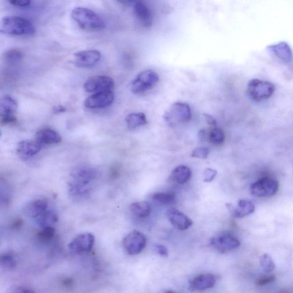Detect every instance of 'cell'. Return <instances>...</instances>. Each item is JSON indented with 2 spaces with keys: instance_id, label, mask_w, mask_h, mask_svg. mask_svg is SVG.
<instances>
[{
  "instance_id": "cell-1",
  "label": "cell",
  "mask_w": 293,
  "mask_h": 293,
  "mask_svg": "<svg viewBox=\"0 0 293 293\" xmlns=\"http://www.w3.org/2000/svg\"><path fill=\"white\" fill-rule=\"evenodd\" d=\"M96 175V171L91 167L81 166L74 169L68 181L69 196L75 200L87 197L92 191Z\"/></svg>"
},
{
  "instance_id": "cell-2",
  "label": "cell",
  "mask_w": 293,
  "mask_h": 293,
  "mask_svg": "<svg viewBox=\"0 0 293 293\" xmlns=\"http://www.w3.org/2000/svg\"><path fill=\"white\" fill-rule=\"evenodd\" d=\"M72 18L82 30L90 32L102 31L106 24L96 12L85 7H76L71 13Z\"/></svg>"
},
{
  "instance_id": "cell-3",
  "label": "cell",
  "mask_w": 293,
  "mask_h": 293,
  "mask_svg": "<svg viewBox=\"0 0 293 293\" xmlns=\"http://www.w3.org/2000/svg\"><path fill=\"white\" fill-rule=\"evenodd\" d=\"M0 31L4 34L18 36H31L36 34L35 27L30 21L13 16L2 19Z\"/></svg>"
},
{
  "instance_id": "cell-4",
  "label": "cell",
  "mask_w": 293,
  "mask_h": 293,
  "mask_svg": "<svg viewBox=\"0 0 293 293\" xmlns=\"http://www.w3.org/2000/svg\"><path fill=\"white\" fill-rule=\"evenodd\" d=\"M275 86L271 82L259 79H253L249 82L247 91L253 101L261 102L267 100L273 95Z\"/></svg>"
},
{
  "instance_id": "cell-5",
  "label": "cell",
  "mask_w": 293,
  "mask_h": 293,
  "mask_svg": "<svg viewBox=\"0 0 293 293\" xmlns=\"http://www.w3.org/2000/svg\"><path fill=\"white\" fill-rule=\"evenodd\" d=\"M191 118L190 107L183 102H176L172 104L164 115L165 121L171 125L187 123Z\"/></svg>"
},
{
  "instance_id": "cell-6",
  "label": "cell",
  "mask_w": 293,
  "mask_h": 293,
  "mask_svg": "<svg viewBox=\"0 0 293 293\" xmlns=\"http://www.w3.org/2000/svg\"><path fill=\"white\" fill-rule=\"evenodd\" d=\"M277 180L269 177L255 181L250 188L251 195L256 198H268L274 196L279 189Z\"/></svg>"
},
{
  "instance_id": "cell-7",
  "label": "cell",
  "mask_w": 293,
  "mask_h": 293,
  "mask_svg": "<svg viewBox=\"0 0 293 293\" xmlns=\"http://www.w3.org/2000/svg\"><path fill=\"white\" fill-rule=\"evenodd\" d=\"M159 77L152 70L140 72L132 82L131 89L135 93H142L154 87L158 84Z\"/></svg>"
},
{
  "instance_id": "cell-8",
  "label": "cell",
  "mask_w": 293,
  "mask_h": 293,
  "mask_svg": "<svg viewBox=\"0 0 293 293\" xmlns=\"http://www.w3.org/2000/svg\"><path fill=\"white\" fill-rule=\"evenodd\" d=\"M146 245L145 236L137 230L133 231L123 239V247L130 255H138L142 252Z\"/></svg>"
},
{
  "instance_id": "cell-9",
  "label": "cell",
  "mask_w": 293,
  "mask_h": 293,
  "mask_svg": "<svg viewBox=\"0 0 293 293\" xmlns=\"http://www.w3.org/2000/svg\"><path fill=\"white\" fill-rule=\"evenodd\" d=\"M95 242L94 235L89 233L78 235L68 245V249L73 254L88 253L91 250Z\"/></svg>"
},
{
  "instance_id": "cell-10",
  "label": "cell",
  "mask_w": 293,
  "mask_h": 293,
  "mask_svg": "<svg viewBox=\"0 0 293 293\" xmlns=\"http://www.w3.org/2000/svg\"><path fill=\"white\" fill-rule=\"evenodd\" d=\"M210 245L219 253L225 254L238 248L240 242L233 235L224 234L212 238Z\"/></svg>"
},
{
  "instance_id": "cell-11",
  "label": "cell",
  "mask_w": 293,
  "mask_h": 293,
  "mask_svg": "<svg viewBox=\"0 0 293 293\" xmlns=\"http://www.w3.org/2000/svg\"><path fill=\"white\" fill-rule=\"evenodd\" d=\"M114 99L112 90L96 92L85 99L84 106L90 109H104L112 105Z\"/></svg>"
},
{
  "instance_id": "cell-12",
  "label": "cell",
  "mask_w": 293,
  "mask_h": 293,
  "mask_svg": "<svg viewBox=\"0 0 293 293\" xmlns=\"http://www.w3.org/2000/svg\"><path fill=\"white\" fill-rule=\"evenodd\" d=\"M114 81L112 78L107 76H94L88 78L84 85L86 92H99L112 90Z\"/></svg>"
},
{
  "instance_id": "cell-13",
  "label": "cell",
  "mask_w": 293,
  "mask_h": 293,
  "mask_svg": "<svg viewBox=\"0 0 293 293\" xmlns=\"http://www.w3.org/2000/svg\"><path fill=\"white\" fill-rule=\"evenodd\" d=\"M101 52L94 49L78 51L74 54V63L77 67H92L101 60Z\"/></svg>"
},
{
  "instance_id": "cell-14",
  "label": "cell",
  "mask_w": 293,
  "mask_h": 293,
  "mask_svg": "<svg viewBox=\"0 0 293 293\" xmlns=\"http://www.w3.org/2000/svg\"><path fill=\"white\" fill-rule=\"evenodd\" d=\"M166 216L171 224L179 230H186L193 224L190 218L176 209H168L166 212Z\"/></svg>"
},
{
  "instance_id": "cell-15",
  "label": "cell",
  "mask_w": 293,
  "mask_h": 293,
  "mask_svg": "<svg viewBox=\"0 0 293 293\" xmlns=\"http://www.w3.org/2000/svg\"><path fill=\"white\" fill-rule=\"evenodd\" d=\"M41 149V145L38 142L24 140L18 143L17 152L20 159L26 161L38 154Z\"/></svg>"
},
{
  "instance_id": "cell-16",
  "label": "cell",
  "mask_w": 293,
  "mask_h": 293,
  "mask_svg": "<svg viewBox=\"0 0 293 293\" xmlns=\"http://www.w3.org/2000/svg\"><path fill=\"white\" fill-rule=\"evenodd\" d=\"M134 10L136 17L143 27L150 28L152 26L153 16L150 8L145 3L138 0L135 3Z\"/></svg>"
},
{
  "instance_id": "cell-17",
  "label": "cell",
  "mask_w": 293,
  "mask_h": 293,
  "mask_svg": "<svg viewBox=\"0 0 293 293\" xmlns=\"http://www.w3.org/2000/svg\"><path fill=\"white\" fill-rule=\"evenodd\" d=\"M216 282L217 278L213 274H201L191 280L189 289L193 291H204L213 287Z\"/></svg>"
},
{
  "instance_id": "cell-18",
  "label": "cell",
  "mask_w": 293,
  "mask_h": 293,
  "mask_svg": "<svg viewBox=\"0 0 293 293\" xmlns=\"http://www.w3.org/2000/svg\"><path fill=\"white\" fill-rule=\"evenodd\" d=\"M229 212L232 215L237 218H242L250 215L255 211V205L252 202L246 200H239L237 207H234L232 204H227Z\"/></svg>"
},
{
  "instance_id": "cell-19",
  "label": "cell",
  "mask_w": 293,
  "mask_h": 293,
  "mask_svg": "<svg viewBox=\"0 0 293 293\" xmlns=\"http://www.w3.org/2000/svg\"><path fill=\"white\" fill-rule=\"evenodd\" d=\"M48 209V202L46 200L39 199L29 202L23 209L26 216L36 218Z\"/></svg>"
},
{
  "instance_id": "cell-20",
  "label": "cell",
  "mask_w": 293,
  "mask_h": 293,
  "mask_svg": "<svg viewBox=\"0 0 293 293\" xmlns=\"http://www.w3.org/2000/svg\"><path fill=\"white\" fill-rule=\"evenodd\" d=\"M270 51L284 64L291 63L293 61V53L291 49L285 42H280L269 47Z\"/></svg>"
},
{
  "instance_id": "cell-21",
  "label": "cell",
  "mask_w": 293,
  "mask_h": 293,
  "mask_svg": "<svg viewBox=\"0 0 293 293\" xmlns=\"http://www.w3.org/2000/svg\"><path fill=\"white\" fill-rule=\"evenodd\" d=\"M61 137L58 133L51 129H44L38 132L35 140L41 146L43 144H55L61 142Z\"/></svg>"
},
{
  "instance_id": "cell-22",
  "label": "cell",
  "mask_w": 293,
  "mask_h": 293,
  "mask_svg": "<svg viewBox=\"0 0 293 293\" xmlns=\"http://www.w3.org/2000/svg\"><path fill=\"white\" fill-rule=\"evenodd\" d=\"M17 109L18 103L14 97L9 95L4 96L0 102V117L15 116Z\"/></svg>"
},
{
  "instance_id": "cell-23",
  "label": "cell",
  "mask_w": 293,
  "mask_h": 293,
  "mask_svg": "<svg viewBox=\"0 0 293 293\" xmlns=\"http://www.w3.org/2000/svg\"><path fill=\"white\" fill-rule=\"evenodd\" d=\"M191 175L190 168L185 166H179L172 171L170 177L174 182L183 184L191 179Z\"/></svg>"
},
{
  "instance_id": "cell-24",
  "label": "cell",
  "mask_w": 293,
  "mask_h": 293,
  "mask_svg": "<svg viewBox=\"0 0 293 293\" xmlns=\"http://www.w3.org/2000/svg\"><path fill=\"white\" fill-rule=\"evenodd\" d=\"M58 216L53 210H47L41 216L36 218V224L40 228L52 226L58 221Z\"/></svg>"
},
{
  "instance_id": "cell-25",
  "label": "cell",
  "mask_w": 293,
  "mask_h": 293,
  "mask_svg": "<svg viewBox=\"0 0 293 293\" xmlns=\"http://www.w3.org/2000/svg\"><path fill=\"white\" fill-rule=\"evenodd\" d=\"M130 211L136 217L144 218L150 216L152 209L148 202H139L131 205Z\"/></svg>"
},
{
  "instance_id": "cell-26",
  "label": "cell",
  "mask_w": 293,
  "mask_h": 293,
  "mask_svg": "<svg viewBox=\"0 0 293 293\" xmlns=\"http://www.w3.org/2000/svg\"><path fill=\"white\" fill-rule=\"evenodd\" d=\"M126 122L130 130H134L148 124L146 115L142 113H132L127 115Z\"/></svg>"
},
{
  "instance_id": "cell-27",
  "label": "cell",
  "mask_w": 293,
  "mask_h": 293,
  "mask_svg": "<svg viewBox=\"0 0 293 293\" xmlns=\"http://www.w3.org/2000/svg\"><path fill=\"white\" fill-rule=\"evenodd\" d=\"M208 140L213 146L222 145L225 140L224 131L217 126L210 127L208 132Z\"/></svg>"
},
{
  "instance_id": "cell-28",
  "label": "cell",
  "mask_w": 293,
  "mask_h": 293,
  "mask_svg": "<svg viewBox=\"0 0 293 293\" xmlns=\"http://www.w3.org/2000/svg\"><path fill=\"white\" fill-rule=\"evenodd\" d=\"M0 265L4 270H12L17 266V259L15 255L12 251H8L1 255L0 257Z\"/></svg>"
},
{
  "instance_id": "cell-29",
  "label": "cell",
  "mask_w": 293,
  "mask_h": 293,
  "mask_svg": "<svg viewBox=\"0 0 293 293\" xmlns=\"http://www.w3.org/2000/svg\"><path fill=\"white\" fill-rule=\"evenodd\" d=\"M152 199L163 205H173L176 201V196L172 192H157L152 196Z\"/></svg>"
},
{
  "instance_id": "cell-30",
  "label": "cell",
  "mask_w": 293,
  "mask_h": 293,
  "mask_svg": "<svg viewBox=\"0 0 293 293\" xmlns=\"http://www.w3.org/2000/svg\"><path fill=\"white\" fill-rule=\"evenodd\" d=\"M24 57V53L18 49H11L4 55V59L7 63L15 64L19 63Z\"/></svg>"
},
{
  "instance_id": "cell-31",
  "label": "cell",
  "mask_w": 293,
  "mask_h": 293,
  "mask_svg": "<svg viewBox=\"0 0 293 293\" xmlns=\"http://www.w3.org/2000/svg\"><path fill=\"white\" fill-rule=\"evenodd\" d=\"M260 265L266 273H270L275 269V264L271 256L267 254H264L259 259Z\"/></svg>"
},
{
  "instance_id": "cell-32",
  "label": "cell",
  "mask_w": 293,
  "mask_h": 293,
  "mask_svg": "<svg viewBox=\"0 0 293 293\" xmlns=\"http://www.w3.org/2000/svg\"><path fill=\"white\" fill-rule=\"evenodd\" d=\"M55 233V229L52 226L41 228V230L37 234V237L41 242L47 243L51 241L52 239L54 238Z\"/></svg>"
},
{
  "instance_id": "cell-33",
  "label": "cell",
  "mask_w": 293,
  "mask_h": 293,
  "mask_svg": "<svg viewBox=\"0 0 293 293\" xmlns=\"http://www.w3.org/2000/svg\"><path fill=\"white\" fill-rule=\"evenodd\" d=\"M11 190L9 185L6 183L1 184V201L2 205L6 206L10 204L11 202Z\"/></svg>"
},
{
  "instance_id": "cell-34",
  "label": "cell",
  "mask_w": 293,
  "mask_h": 293,
  "mask_svg": "<svg viewBox=\"0 0 293 293\" xmlns=\"http://www.w3.org/2000/svg\"><path fill=\"white\" fill-rule=\"evenodd\" d=\"M209 150L208 148L201 147L196 148L191 154L193 158L199 159H206L209 155Z\"/></svg>"
},
{
  "instance_id": "cell-35",
  "label": "cell",
  "mask_w": 293,
  "mask_h": 293,
  "mask_svg": "<svg viewBox=\"0 0 293 293\" xmlns=\"http://www.w3.org/2000/svg\"><path fill=\"white\" fill-rule=\"evenodd\" d=\"M276 279V276L274 275H267L263 276V277L259 279L256 284L258 286H263L266 285L267 284L271 283L275 281Z\"/></svg>"
},
{
  "instance_id": "cell-36",
  "label": "cell",
  "mask_w": 293,
  "mask_h": 293,
  "mask_svg": "<svg viewBox=\"0 0 293 293\" xmlns=\"http://www.w3.org/2000/svg\"><path fill=\"white\" fill-rule=\"evenodd\" d=\"M204 179L205 182H211L217 174V171L212 168H207L204 172Z\"/></svg>"
},
{
  "instance_id": "cell-37",
  "label": "cell",
  "mask_w": 293,
  "mask_h": 293,
  "mask_svg": "<svg viewBox=\"0 0 293 293\" xmlns=\"http://www.w3.org/2000/svg\"><path fill=\"white\" fill-rule=\"evenodd\" d=\"M10 292H32L34 290L31 288L22 285H16L10 288Z\"/></svg>"
},
{
  "instance_id": "cell-38",
  "label": "cell",
  "mask_w": 293,
  "mask_h": 293,
  "mask_svg": "<svg viewBox=\"0 0 293 293\" xmlns=\"http://www.w3.org/2000/svg\"><path fill=\"white\" fill-rule=\"evenodd\" d=\"M12 6L18 7H27L30 5L31 0H7Z\"/></svg>"
},
{
  "instance_id": "cell-39",
  "label": "cell",
  "mask_w": 293,
  "mask_h": 293,
  "mask_svg": "<svg viewBox=\"0 0 293 293\" xmlns=\"http://www.w3.org/2000/svg\"><path fill=\"white\" fill-rule=\"evenodd\" d=\"M204 116L206 122H207L210 127L217 126V123L216 119L211 116V115L205 114H204Z\"/></svg>"
},
{
  "instance_id": "cell-40",
  "label": "cell",
  "mask_w": 293,
  "mask_h": 293,
  "mask_svg": "<svg viewBox=\"0 0 293 293\" xmlns=\"http://www.w3.org/2000/svg\"><path fill=\"white\" fill-rule=\"evenodd\" d=\"M156 252L162 257H166L168 256V250L166 247L162 245H159L156 247Z\"/></svg>"
},
{
  "instance_id": "cell-41",
  "label": "cell",
  "mask_w": 293,
  "mask_h": 293,
  "mask_svg": "<svg viewBox=\"0 0 293 293\" xmlns=\"http://www.w3.org/2000/svg\"><path fill=\"white\" fill-rule=\"evenodd\" d=\"M16 120L17 119L15 116L2 117L1 118V123L2 125H9V124L15 122Z\"/></svg>"
},
{
  "instance_id": "cell-42",
  "label": "cell",
  "mask_w": 293,
  "mask_h": 293,
  "mask_svg": "<svg viewBox=\"0 0 293 293\" xmlns=\"http://www.w3.org/2000/svg\"><path fill=\"white\" fill-rule=\"evenodd\" d=\"M198 138L201 142H204L208 139V133L205 129L201 130L198 133Z\"/></svg>"
},
{
  "instance_id": "cell-43",
  "label": "cell",
  "mask_w": 293,
  "mask_h": 293,
  "mask_svg": "<svg viewBox=\"0 0 293 293\" xmlns=\"http://www.w3.org/2000/svg\"><path fill=\"white\" fill-rule=\"evenodd\" d=\"M66 111H67V108L63 106H56L53 109V112L55 114L63 113Z\"/></svg>"
},
{
  "instance_id": "cell-44",
  "label": "cell",
  "mask_w": 293,
  "mask_h": 293,
  "mask_svg": "<svg viewBox=\"0 0 293 293\" xmlns=\"http://www.w3.org/2000/svg\"><path fill=\"white\" fill-rule=\"evenodd\" d=\"M12 225H13L14 228L19 229L20 228H22V227L23 226V221L22 220V219L18 218L16 219V220H15V221H14L13 224H12Z\"/></svg>"
},
{
  "instance_id": "cell-45",
  "label": "cell",
  "mask_w": 293,
  "mask_h": 293,
  "mask_svg": "<svg viewBox=\"0 0 293 293\" xmlns=\"http://www.w3.org/2000/svg\"><path fill=\"white\" fill-rule=\"evenodd\" d=\"M120 2L125 4H131L132 3H136L138 0H119Z\"/></svg>"
}]
</instances>
